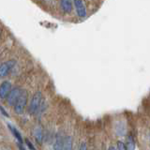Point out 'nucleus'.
I'll return each mask as SVG.
<instances>
[{
  "label": "nucleus",
  "instance_id": "ddd939ff",
  "mask_svg": "<svg viewBox=\"0 0 150 150\" xmlns=\"http://www.w3.org/2000/svg\"><path fill=\"white\" fill-rule=\"evenodd\" d=\"M117 150H128L126 147V144L119 141V142H117Z\"/></svg>",
  "mask_w": 150,
  "mask_h": 150
},
{
  "label": "nucleus",
  "instance_id": "f257e3e1",
  "mask_svg": "<svg viewBox=\"0 0 150 150\" xmlns=\"http://www.w3.org/2000/svg\"><path fill=\"white\" fill-rule=\"evenodd\" d=\"M27 92L25 90H23L20 98H19L18 101L16 102V104L14 105V111H15L16 114L18 115H22L25 110V107L26 106L27 103Z\"/></svg>",
  "mask_w": 150,
  "mask_h": 150
},
{
  "label": "nucleus",
  "instance_id": "0eeeda50",
  "mask_svg": "<svg viewBox=\"0 0 150 150\" xmlns=\"http://www.w3.org/2000/svg\"><path fill=\"white\" fill-rule=\"evenodd\" d=\"M64 141L65 138L60 133L56 135L55 142L54 144V150H63L64 149Z\"/></svg>",
  "mask_w": 150,
  "mask_h": 150
},
{
  "label": "nucleus",
  "instance_id": "39448f33",
  "mask_svg": "<svg viewBox=\"0 0 150 150\" xmlns=\"http://www.w3.org/2000/svg\"><path fill=\"white\" fill-rule=\"evenodd\" d=\"M14 65H15V61L14 60L8 61V62H5L0 65V78L7 76L9 69H11Z\"/></svg>",
  "mask_w": 150,
  "mask_h": 150
},
{
  "label": "nucleus",
  "instance_id": "f8f14e48",
  "mask_svg": "<svg viewBox=\"0 0 150 150\" xmlns=\"http://www.w3.org/2000/svg\"><path fill=\"white\" fill-rule=\"evenodd\" d=\"M34 133H35L34 135H35L36 140H37L39 143H41V142H42V138H43V134H42L41 129H40V128L36 129H35V131H34Z\"/></svg>",
  "mask_w": 150,
  "mask_h": 150
},
{
  "label": "nucleus",
  "instance_id": "20e7f679",
  "mask_svg": "<svg viewBox=\"0 0 150 150\" xmlns=\"http://www.w3.org/2000/svg\"><path fill=\"white\" fill-rule=\"evenodd\" d=\"M73 4H74L75 9H76L77 15L80 18L86 17V8L83 2L81 1V0H75V1H73Z\"/></svg>",
  "mask_w": 150,
  "mask_h": 150
},
{
  "label": "nucleus",
  "instance_id": "6e6552de",
  "mask_svg": "<svg viewBox=\"0 0 150 150\" xmlns=\"http://www.w3.org/2000/svg\"><path fill=\"white\" fill-rule=\"evenodd\" d=\"M60 6L65 13H70L72 11V2L69 0H63L60 2Z\"/></svg>",
  "mask_w": 150,
  "mask_h": 150
},
{
  "label": "nucleus",
  "instance_id": "9b49d317",
  "mask_svg": "<svg viewBox=\"0 0 150 150\" xmlns=\"http://www.w3.org/2000/svg\"><path fill=\"white\" fill-rule=\"evenodd\" d=\"M8 129L11 130V132L13 133V135L15 136V138L18 140L19 144H22L23 143V139H22V136L20 135V133H19V131L15 128H13L12 126H11V125H8Z\"/></svg>",
  "mask_w": 150,
  "mask_h": 150
},
{
  "label": "nucleus",
  "instance_id": "1a4fd4ad",
  "mask_svg": "<svg viewBox=\"0 0 150 150\" xmlns=\"http://www.w3.org/2000/svg\"><path fill=\"white\" fill-rule=\"evenodd\" d=\"M126 147H127V149H128V150H135L136 144H135L134 139H133V137H132V136L129 135L128 137H127Z\"/></svg>",
  "mask_w": 150,
  "mask_h": 150
},
{
  "label": "nucleus",
  "instance_id": "a211bd4d",
  "mask_svg": "<svg viewBox=\"0 0 150 150\" xmlns=\"http://www.w3.org/2000/svg\"><path fill=\"white\" fill-rule=\"evenodd\" d=\"M108 150H116L115 146H110L109 148H108Z\"/></svg>",
  "mask_w": 150,
  "mask_h": 150
},
{
  "label": "nucleus",
  "instance_id": "4468645a",
  "mask_svg": "<svg viewBox=\"0 0 150 150\" xmlns=\"http://www.w3.org/2000/svg\"><path fill=\"white\" fill-rule=\"evenodd\" d=\"M25 143H26V144H27V146L30 148V150H36L35 147H34V145H33V144L30 143V141H29V140H27V139H26V140H25Z\"/></svg>",
  "mask_w": 150,
  "mask_h": 150
},
{
  "label": "nucleus",
  "instance_id": "f03ea898",
  "mask_svg": "<svg viewBox=\"0 0 150 150\" xmlns=\"http://www.w3.org/2000/svg\"><path fill=\"white\" fill-rule=\"evenodd\" d=\"M41 93L37 92L32 97V100L29 105V112L30 114H35V112L39 110V108L41 104Z\"/></svg>",
  "mask_w": 150,
  "mask_h": 150
},
{
  "label": "nucleus",
  "instance_id": "9d476101",
  "mask_svg": "<svg viewBox=\"0 0 150 150\" xmlns=\"http://www.w3.org/2000/svg\"><path fill=\"white\" fill-rule=\"evenodd\" d=\"M63 150H72V138L70 136H67L65 138Z\"/></svg>",
  "mask_w": 150,
  "mask_h": 150
},
{
  "label": "nucleus",
  "instance_id": "7ed1b4c3",
  "mask_svg": "<svg viewBox=\"0 0 150 150\" xmlns=\"http://www.w3.org/2000/svg\"><path fill=\"white\" fill-rule=\"evenodd\" d=\"M22 92H23V90H22L21 88H14V89H11V92H9V94L8 95V98H7L8 104L11 105V106L15 105L16 102L19 100V98H20V96H21Z\"/></svg>",
  "mask_w": 150,
  "mask_h": 150
},
{
  "label": "nucleus",
  "instance_id": "dca6fc26",
  "mask_svg": "<svg viewBox=\"0 0 150 150\" xmlns=\"http://www.w3.org/2000/svg\"><path fill=\"white\" fill-rule=\"evenodd\" d=\"M0 111H1V112H2V114L5 115V116H8V115L7 114V112H6V111H5V109H4V108L2 107V106H0Z\"/></svg>",
  "mask_w": 150,
  "mask_h": 150
},
{
  "label": "nucleus",
  "instance_id": "f3484780",
  "mask_svg": "<svg viewBox=\"0 0 150 150\" xmlns=\"http://www.w3.org/2000/svg\"><path fill=\"white\" fill-rule=\"evenodd\" d=\"M18 146H19V148H20V150H25V148H23V147L22 146V144H18Z\"/></svg>",
  "mask_w": 150,
  "mask_h": 150
},
{
  "label": "nucleus",
  "instance_id": "2eb2a0df",
  "mask_svg": "<svg viewBox=\"0 0 150 150\" xmlns=\"http://www.w3.org/2000/svg\"><path fill=\"white\" fill-rule=\"evenodd\" d=\"M79 150H87V145H86V144L84 143V142H83L81 144V145H80Z\"/></svg>",
  "mask_w": 150,
  "mask_h": 150
},
{
  "label": "nucleus",
  "instance_id": "423d86ee",
  "mask_svg": "<svg viewBox=\"0 0 150 150\" xmlns=\"http://www.w3.org/2000/svg\"><path fill=\"white\" fill-rule=\"evenodd\" d=\"M11 83L8 81H5L0 84V98H5L11 92Z\"/></svg>",
  "mask_w": 150,
  "mask_h": 150
},
{
  "label": "nucleus",
  "instance_id": "6ab92c4d",
  "mask_svg": "<svg viewBox=\"0 0 150 150\" xmlns=\"http://www.w3.org/2000/svg\"><path fill=\"white\" fill-rule=\"evenodd\" d=\"M149 138H150V136H149Z\"/></svg>",
  "mask_w": 150,
  "mask_h": 150
}]
</instances>
